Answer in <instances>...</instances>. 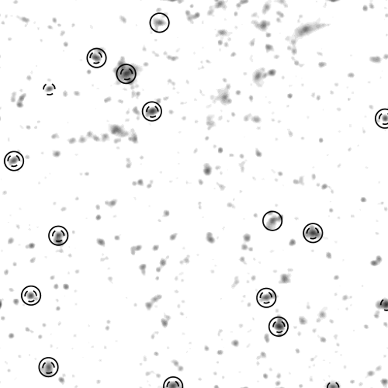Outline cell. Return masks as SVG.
<instances>
[{"instance_id":"6da1fadb","label":"cell","mask_w":388,"mask_h":388,"mask_svg":"<svg viewBox=\"0 0 388 388\" xmlns=\"http://www.w3.org/2000/svg\"><path fill=\"white\" fill-rule=\"evenodd\" d=\"M116 79L123 84H132L137 77V71L132 64H122L116 71Z\"/></svg>"},{"instance_id":"7a4b0ae2","label":"cell","mask_w":388,"mask_h":388,"mask_svg":"<svg viewBox=\"0 0 388 388\" xmlns=\"http://www.w3.org/2000/svg\"><path fill=\"white\" fill-rule=\"evenodd\" d=\"M170 21L169 17L162 13H156L150 19V27L156 33L165 32L169 29Z\"/></svg>"},{"instance_id":"3957f363","label":"cell","mask_w":388,"mask_h":388,"mask_svg":"<svg viewBox=\"0 0 388 388\" xmlns=\"http://www.w3.org/2000/svg\"><path fill=\"white\" fill-rule=\"evenodd\" d=\"M264 227L269 231H275L280 229L283 225V218L277 211H269L263 218Z\"/></svg>"},{"instance_id":"277c9868","label":"cell","mask_w":388,"mask_h":388,"mask_svg":"<svg viewBox=\"0 0 388 388\" xmlns=\"http://www.w3.org/2000/svg\"><path fill=\"white\" fill-rule=\"evenodd\" d=\"M142 114L145 120L149 121H156L162 116V110L157 102L151 101L145 103L142 108Z\"/></svg>"},{"instance_id":"5b68a950","label":"cell","mask_w":388,"mask_h":388,"mask_svg":"<svg viewBox=\"0 0 388 388\" xmlns=\"http://www.w3.org/2000/svg\"><path fill=\"white\" fill-rule=\"evenodd\" d=\"M303 235L306 241L310 243H317L322 238L323 229L320 225L312 223L304 228Z\"/></svg>"},{"instance_id":"8992f818","label":"cell","mask_w":388,"mask_h":388,"mask_svg":"<svg viewBox=\"0 0 388 388\" xmlns=\"http://www.w3.org/2000/svg\"><path fill=\"white\" fill-rule=\"evenodd\" d=\"M270 333L277 337H282L287 334L289 324L287 320L282 317H276L272 319L269 325Z\"/></svg>"},{"instance_id":"52a82bcc","label":"cell","mask_w":388,"mask_h":388,"mask_svg":"<svg viewBox=\"0 0 388 388\" xmlns=\"http://www.w3.org/2000/svg\"><path fill=\"white\" fill-rule=\"evenodd\" d=\"M48 238L53 245L61 246L67 242L69 233L62 226H54L50 230Z\"/></svg>"},{"instance_id":"ba28073f","label":"cell","mask_w":388,"mask_h":388,"mask_svg":"<svg viewBox=\"0 0 388 388\" xmlns=\"http://www.w3.org/2000/svg\"><path fill=\"white\" fill-rule=\"evenodd\" d=\"M277 301V295L274 290L270 288L260 290L257 294V302L261 307L269 308L273 307Z\"/></svg>"},{"instance_id":"9c48e42d","label":"cell","mask_w":388,"mask_h":388,"mask_svg":"<svg viewBox=\"0 0 388 388\" xmlns=\"http://www.w3.org/2000/svg\"><path fill=\"white\" fill-rule=\"evenodd\" d=\"M39 371L42 376L51 377L55 376L58 371V364L54 359L51 357L44 358L40 362Z\"/></svg>"},{"instance_id":"30bf717a","label":"cell","mask_w":388,"mask_h":388,"mask_svg":"<svg viewBox=\"0 0 388 388\" xmlns=\"http://www.w3.org/2000/svg\"><path fill=\"white\" fill-rule=\"evenodd\" d=\"M4 164L9 170L18 171L24 166V159L20 152L13 151L6 155Z\"/></svg>"},{"instance_id":"8fae6325","label":"cell","mask_w":388,"mask_h":388,"mask_svg":"<svg viewBox=\"0 0 388 388\" xmlns=\"http://www.w3.org/2000/svg\"><path fill=\"white\" fill-rule=\"evenodd\" d=\"M87 62L91 67L99 69L106 62V54L101 48H93L87 54Z\"/></svg>"},{"instance_id":"7c38bea8","label":"cell","mask_w":388,"mask_h":388,"mask_svg":"<svg viewBox=\"0 0 388 388\" xmlns=\"http://www.w3.org/2000/svg\"><path fill=\"white\" fill-rule=\"evenodd\" d=\"M21 298L27 305H35L41 300V291L34 286H29L23 290Z\"/></svg>"},{"instance_id":"4fadbf2b","label":"cell","mask_w":388,"mask_h":388,"mask_svg":"<svg viewBox=\"0 0 388 388\" xmlns=\"http://www.w3.org/2000/svg\"><path fill=\"white\" fill-rule=\"evenodd\" d=\"M375 121L376 124L381 128H387L388 127V110L383 109L379 110L376 114Z\"/></svg>"},{"instance_id":"5bb4252c","label":"cell","mask_w":388,"mask_h":388,"mask_svg":"<svg viewBox=\"0 0 388 388\" xmlns=\"http://www.w3.org/2000/svg\"><path fill=\"white\" fill-rule=\"evenodd\" d=\"M164 387L182 388L183 387V384H182L180 379L176 377V376H172V377L168 378L167 380H166V382L164 383Z\"/></svg>"}]
</instances>
